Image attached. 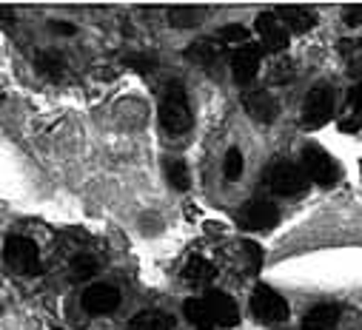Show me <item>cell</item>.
<instances>
[{
  "mask_svg": "<svg viewBox=\"0 0 362 330\" xmlns=\"http://www.w3.org/2000/svg\"><path fill=\"white\" fill-rule=\"evenodd\" d=\"M186 282L189 285H194V288H203V285H209L214 276H217V271H214V265L209 262V259H203V257H194L189 265H186Z\"/></svg>",
  "mask_w": 362,
  "mask_h": 330,
  "instance_id": "cell-17",
  "label": "cell"
},
{
  "mask_svg": "<svg viewBox=\"0 0 362 330\" xmlns=\"http://www.w3.org/2000/svg\"><path fill=\"white\" fill-rule=\"evenodd\" d=\"M194 117H192V106L186 97V89L180 82H168L160 97V126L168 134H186L192 128Z\"/></svg>",
  "mask_w": 362,
  "mask_h": 330,
  "instance_id": "cell-1",
  "label": "cell"
},
{
  "mask_svg": "<svg viewBox=\"0 0 362 330\" xmlns=\"http://www.w3.org/2000/svg\"><path fill=\"white\" fill-rule=\"evenodd\" d=\"M168 20H171V26L189 29V26H197L200 12H197V9H189V6H180V9H171V12H168Z\"/></svg>",
  "mask_w": 362,
  "mask_h": 330,
  "instance_id": "cell-23",
  "label": "cell"
},
{
  "mask_svg": "<svg viewBox=\"0 0 362 330\" xmlns=\"http://www.w3.org/2000/svg\"><path fill=\"white\" fill-rule=\"evenodd\" d=\"M52 29H54L57 35H74V26H71V23H52Z\"/></svg>",
  "mask_w": 362,
  "mask_h": 330,
  "instance_id": "cell-31",
  "label": "cell"
},
{
  "mask_svg": "<svg viewBox=\"0 0 362 330\" xmlns=\"http://www.w3.org/2000/svg\"><path fill=\"white\" fill-rule=\"evenodd\" d=\"M168 183H171V188H177V191H186L189 188V183H192V177H189V165L186 162H171L168 165Z\"/></svg>",
  "mask_w": 362,
  "mask_h": 330,
  "instance_id": "cell-21",
  "label": "cell"
},
{
  "mask_svg": "<svg viewBox=\"0 0 362 330\" xmlns=\"http://www.w3.org/2000/svg\"><path fill=\"white\" fill-rule=\"evenodd\" d=\"M203 302H206V307H209V313L214 319V327H234L240 322V307H237V302L228 293L209 291L203 296Z\"/></svg>",
  "mask_w": 362,
  "mask_h": 330,
  "instance_id": "cell-11",
  "label": "cell"
},
{
  "mask_svg": "<svg viewBox=\"0 0 362 330\" xmlns=\"http://www.w3.org/2000/svg\"><path fill=\"white\" fill-rule=\"evenodd\" d=\"M245 262H248V274H257L262 268V251H259V245L257 242H245Z\"/></svg>",
  "mask_w": 362,
  "mask_h": 330,
  "instance_id": "cell-25",
  "label": "cell"
},
{
  "mask_svg": "<svg viewBox=\"0 0 362 330\" xmlns=\"http://www.w3.org/2000/svg\"><path fill=\"white\" fill-rule=\"evenodd\" d=\"M251 310L259 322H268V324H280L288 319V302L268 285H257L254 293H251Z\"/></svg>",
  "mask_w": 362,
  "mask_h": 330,
  "instance_id": "cell-5",
  "label": "cell"
},
{
  "mask_svg": "<svg viewBox=\"0 0 362 330\" xmlns=\"http://www.w3.org/2000/svg\"><path fill=\"white\" fill-rule=\"evenodd\" d=\"M303 171L308 174L311 183L322 185V188H334L339 183V165L334 162V157L317 145H308L303 151Z\"/></svg>",
  "mask_w": 362,
  "mask_h": 330,
  "instance_id": "cell-3",
  "label": "cell"
},
{
  "mask_svg": "<svg viewBox=\"0 0 362 330\" xmlns=\"http://www.w3.org/2000/svg\"><path fill=\"white\" fill-rule=\"evenodd\" d=\"M83 310L86 313H92V316H109L120 307V293L117 288L112 285H92V288H86L83 293Z\"/></svg>",
  "mask_w": 362,
  "mask_h": 330,
  "instance_id": "cell-8",
  "label": "cell"
},
{
  "mask_svg": "<svg viewBox=\"0 0 362 330\" xmlns=\"http://www.w3.org/2000/svg\"><path fill=\"white\" fill-rule=\"evenodd\" d=\"M259 57H262V49L257 43H245V46H240L234 51V57H231V74H234V80L240 82V86H248V82L257 77Z\"/></svg>",
  "mask_w": 362,
  "mask_h": 330,
  "instance_id": "cell-10",
  "label": "cell"
},
{
  "mask_svg": "<svg viewBox=\"0 0 362 330\" xmlns=\"http://www.w3.org/2000/svg\"><path fill=\"white\" fill-rule=\"evenodd\" d=\"M35 66H37V71H40L43 77H49V80H60V74H63V60H60V54H54V51H37Z\"/></svg>",
  "mask_w": 362,
  "mask_h": 330,
  "instance_id": "cell-19",
  "label": "cell"
},
{
  "mask_svg": "<svg viewBox=\"0 0 362 330\" xmlns=\"http://www.w3.org/2000/svg\"><path fill=\"white\" fill-rule=\"evenodd\" d=\"M337 324H339V307L334 305H317L303 319V330H337Z\"/></svg>",
  "mask_w": 362,
  "mask_h": 330,
  "instance_id": "cell-14",
  "label": "cell"
},
{
  "mask_svg": "<svg viewBox=\"0 0 362 330\" xmlns=\"http://www.w3.org/2000/svg\"><path fill=\"white\" fill-rule=\"evenodd\" d=\"M126 66L134 68V71H140V74H148L157 63H154V57H148V54H132V57H126Z\"/></svg>",
  "mask_w": 362,
  "mask_h": 330,
  "instance_id": "cell-26",
  "label": "cell"
},
{
  "mask_svg": "<svg viewBox=\"0 0 362 330\" xmlns=\"http://www.w3.org/2000/svg\"><path fill=\"white\" fill-rule=\"evenodd\" d=\"M257 32L265 43L268 51H286L288 49V40H291V32L283 26V20L277 18V12H262L257 18Z\"/></svg>",
  "mask_w": 362,
  "mask_h": 330,
  "instance_id": "cell-9",
  "label": "cell"
},
{
  "mask_svg": "<svg viewBox=\"0 0 362 330\" xmlns=\"http://www.w3.org/2000/svg\"><path fill=\"white\" fill-rule=\"evenodd\" d=\"M334 114V89L331 86H314L303 106V120L308 128H320Z\"/></svg>",
  "mask_w": 362,
  "mask_h": 330,
  "instance_id": "cell-7",
  "label": "cell"
},
{
  "mask_svg": "<svg viewBox=\"0 0 362 330\" xmlns=\"http://www.w3.org/2000/svg\"><path fill=\"white\" fill-rule=\"evenodd\" d=\"M174 327V316H168L165 310H143L129 322V330H171Z\"/></svg>",
  "mask_w": 362,
  "mask_h": 330,
  "instance_id": "cell-16",
  "label": "cell"
},
{
  "mask_svg": "<svg viewBox=\"0 0 362 330\" xmlns=\"http://www.w3.org/2000/svg\"><path fill=\"white\" fill-rule=\"evenodd\" d=\"M98 274V262L92 257H77L71 262V279L74 282H86V279H92Z\"/></svg>",
  "mask_w": 362,
  "mask_h": 330,
  "instance_id": "cell-22",
  "label": "cell"
},
{
  "mask_svg": "<svg viewBox=\"0 0 362 330\" xmlns=\"http://www.w3.org/2000/svg\"><path fill=\"white\" fill-rule=\"evenodd\" d=\"M4 257L9 262V268H15L18 274H29L35 276L40 271V251H37V245L26 236H9L6 245H4Z\"/></svg>",
  "mask_w": 362,
  "mask_h": 330,
  "instance_id": "cell-4",
  "label": "cell"
},
{
  "mask_svg": "<svg viewBox=\"0 0 362 330\" xmlns=\"http://www.w3.org/2000/svg\"><path fill=\"white\" fill-rule=\"evenodd\" d=\"M217 40L226 43V46H245V43H251V40H248V29H245V26H237V23L223 26V29L217 32Z\"/></svg>",
  "mask_w": 362,
  "mask_h": 330,
  "instance_id": "cell-20",
  "label": "cell"
},
{
  "mask_svg": "<svg viewBox=\"0 0 362 330\" xmlns=\"http://www.w3.org/2000/svg\"><path fill=\"white\" fill-rule=\"evenodd\" d=\"M277 18H280L283 26H286L288 32H294V35L311 32L314 23H317V18H314L308 9H303V6H280V9H277Z\"/></svg>",
  "mask_w": 362,
  "mask_h": 330,
  "instance_id": "cell-13",
  "label": "cell"
},
{
  "mask_svg": "<svg viewBox=\"0 0 362 330\" xmlns=\"http://www.w3.org/2000/svg\"><path fill=\"white\" fill-rule=\"evenodd\" d=\"M183 316H186L197 330H214V319H211V313H209L203 296H200V299H189V302L183 305Z\"/></svg>",
  "mask_w": 362,
  "mask_h": 330,
  "instance_id": "cell-18",
  "label": "cell"
},
{
  "mask_svg": "<svg viewBox=\"0 0 362 330\" xmlns=\"http://www.w3.org/2000/svg\"><path fill=\"white\" fill-rule=\"evenodd\" d=\"M189 57H192L197 66L214 71V68L223 63V43H217V40H197V43L189 49Z\"/></svg>",
  "mask_w": 362,
  "mask_h": 330,
  "instance_id": "cell-15",
  "label": "cell"
},
{
  "mask_svg": "<svg viewBox=\"0 0 362 330\" xmlns=\"http://www.w3.org/2000/svg\"><path fill=\"white\" fill-rule=\"evenodd\" d=\"M311 185L308 174L303 171V165L294 162H277L265 171V188L277 197H300Z\"/></svg>",
  "mask_w": 362,
  "mask_h": 330,
  "instance_id": "cell-2",
  "label": "cell"
},
{
  "mask_svg": "<svg viewBox=\"0 0 362 330\" xmlns=\"http://www.w3.org/2000/svg\"><path fill=\"white\" fill-rule=\"evenodd\" d=\"M339 128L348 131V134H351V131H359V128H362V114H356V117H345V120L339 123Z\"/></svg>",
  "mask_w": 362,
  "mask_h": 330,
  "instance_id": "cell-27",
  "label": "cell"
},
{
  "mask_svg": "<svg viewBox=\"0 0 362 330\" xmlns=\"http://www.w3.org/2000/svg\"><path fill=\"white\" fill-rule=\"evenodd\" d=\"M243 109L257 123H271L277 117V100L271 97V92H265V89H248L243 94Z\"/></svg>",
  "mask_w": 362,
  "mask_h": 330,
  "instance_id": "cell-12",
  "label": "cell"
},
{
  "mask_svg": "<svg viewBox=\"0 0 362 330\" xmlns=\"http://www.w3.org/2000/svg\"><path fill=\"white\" fill-rule=\"evenodd\" d=\"M351 106H354V109H356V111L362 114V80H359L356 86L351 89Z\"/></svg>",
  "mask_w": 362,
  "mask_h": 330,
  "instance_id": "cell-28",
  "label": "cell"
},
{
  "mask_svg": "<svg viewBox=\"0 0 362 330\" xmlns=\"http://www.w3.org/2000/svg\"><path fill=\"white\" fill-rule=\"evenodd\" d=\"M277 219H280V211H277L274 202H268V200H251L237 214V222L245 231H268V228L277 225Z\"/></svg>",
  "mask_w": 362,
  "mask_h": 330,
  "instance_id": "cell-6",
  "label": "cell"
},
{
  "mask_svg": "<svg viewBox=\"0 0 362 330\" xmlns=\"http://www.w3.org/2000/svg\"><path fill=\"white\" fill-rule=\"evenodd\" d=\"M345 23L359 26V23H362V6H351V9L345 12Z\"/></svg>",
  "mask_w": 362,
  "mask_h": 330,
  "instance_id": "cell-29",
  "label": "cell"
},
{
  "mask_svg": "<svg viewBox=\"0 0 362 330\" xmlns=\"http://www.w3.org/2000/svg\"><path fill=\"white\" fill-rule=\"evenodd\" d=\"M12 20H15L12 9H6V6H0V26H4L6 32H12Z\"/></svg>",
  "mask_w": 362,
  "mask_h": 330,
  "instance_id": "cell-30",
  "label": "cell"
},
{
  "mask_svg": "<svg viewBox=\"0 0 362 330\" xmlns=\"http://www.w3.org/2000/svg\"><path fill=\"white\" fill-rule=\"evenodd\" d=\"M223 174H226V180H240V174H243V154H240V148H228V154H226V162H223Z\"/></svg>",
  "mask_w": 362,
  "mask_h": 330,
  "instance_id": "cell-24",
  "label": "cell"
}]
</instances>
